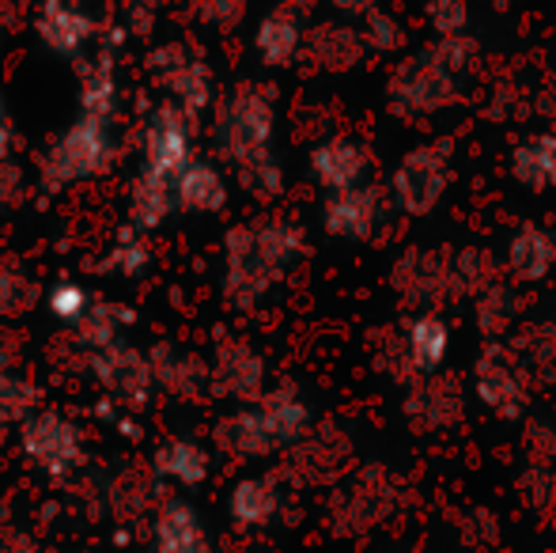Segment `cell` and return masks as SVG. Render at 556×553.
<instances>
[{
  "label": "cell",
  "mask_w": 556,
  "mask_h": 553,
  "mask_svg": "<svg viewBox=\"0 0 556 553\" xmlns=\"http://www.w3.org/2000/svg\"><path fill=\"white\" fill-rule=\"evenodd\" d=\"M511 175L534 193L556 190V129L530 134L511 148Z\"/></svg>",
  "instance_id": "30"
},
{
  "label": "cell",
  "mask_w": 556,
  "mask_h": 553,
  "mask_svg": "<svg viewBox=\"0 0 556 553\" xmlns=\"http://www.w3.org/2000/svg\"><path fill=\"white\" fill-rule=\"evenodd\" d=\"M504 274L500 259L489 251V247H462V251H451V277H454V300H477L481 292H489Z\"/></svg>",
  "instance_id": "34"
},
{
  "label": "cell",
  "mask_w": 556,
  "mask_h": 553,
  "mask_svg": "<svg viewBox=\"0 0 556 553\" xmlns=\"http://www.w3.org/2000/svg\"><path fill=\"white\" fill-rule=\"evenodd\" d=\"M208 372H213L216 399L239 402V406L257 402L269 391V384H265V356L242 338H224L216 345L213 361H208Z\"/></svg>",
  "instance_id": "15"
},
{
  "label": "cell",
  "mask_w": 556,
  "mask_h": 553,
  "mask_svg": "<svg viewBox=\"0 0 556 553\" xmlns=\"http://www.w3.org/2000/svg\"><path fill=\"white\" fill-rule=\"evenodd\" d=\"M507 4H511V0H496V8H507Z\"/></svg>",
  "instance_id": "54"
},
{
  "label": "cell",
  "mask_w": 556,
  "mask_h": 553,
  "mask_svg": "<svg viewBox=\"0 0 556 553\" xmlns=\"http://www.w3.org/2000/svg\"><path fill=\"white\" fill-rule=\"evenodd\" d=\"M519 497L542 519L556 524V463H527L519 474Z\"/></svg>",
  "instance_id": "39"
},
{
  "label": "cell",
  "mask_w": 556,
  "mask_h": 553,
  "mask_svg": "<svg viewBox=\"0 0 556 553\" xmlns=\"http://www.w3.org/2000/svg\"><path fill=\"white\" fill-rule=\"evenodd\" d=\"M382 221H387V198L375 183H364L356 190L326 193L323 201V228L337 239H352V243H364V239L379 236Z\"/></svg>",
  "instance_id": "18"
},
{
  "label": "cell",
  "mask_w": 556,
  "mask_h": 553,
  "mask_svg": "<svg viewBox=\"0 0 556 553\" xmlns=\"http://www.w3.org/2000/svg\"><path fill=\"white\" fill-rule=\"evenodd\" d=\"M405 497V478L390 470L387 463H367L359 466L352 478L337 481L330 497V527L333 535L344 539H364V535L379 531Z\"/></svg>",
  "instance_id": "6"
},
{
  "label": "cell",
  "mask_w": 556,
  "mask_h": 553,
  "mask_svg": "<svg viewBox=\"0 0 556 553\" xmlns=\"http://www.w3.org/2000/svg\"><path fill=\"white\" fill-rule=\"evenodd\" d=\"M390 288L402 303L420 311H432L440 303L454 300L451 277V251L440 247H409L390 266Z\"/></svg>",
  "instance_id": "11"
},
{
  "label": "cell",
  "mask_w": 556,
  "mask_h": 553,
  "mask_svg": "<svg viewBox=\"0 0 556 553\" xmlns=\"http://www.w3.org/2000/svg\"><path fill=\"white\" fill-rule=\"evenodd\" d=\"M20 190H23L20 167L12 163V155H0V213H4L15 198H20Z\"/></svg>",
  "instance_id": "48"
},
{
  "label": "cell",
  "mask_w": 556,
  "mask_h": 553,
  "mask_svg": "<svg viewBox=\"0 0 556 553\" xmlns=\"http://www.w3.org/2000/svg\"><path fill=\"white\" fill-rule=\"evenodd\" d=\"M315 428L311 406L295 387H269L257 402H247L235 414L216 420V443L235 458L288 455Z\"/></svg>",
  "instance_id": "3"
},
{
  "label": "cell",
  "mask_w": 556,
  "mask_h": 553,
  "mask_svg": "<svg viewBox=\"0 0 556 553\" xmlns=\"http://www.w3.org/2000/svg\"><path fill=\"white\" fill-rule=\"evenodd\" d=\"M303 46H307V30H303V23H300V12H292V8L280 4L257 20L254 53H257L262 65H269V68L295 65L300 53H303Z\"/></svg>",
  "instance_id": "23"
},
{
  "label": "cell",
  "mask_w": 556,
  "mask_h": 553,
  "mask_svg": "<svg viewBox=\"0 0 556 553\" xmlns=\"http://www.w3.org/2000/svg\"><path fill=\"white\" fill-rule=\"evenodd\" d=\"M0 155H12V118L4 103V73H0Z\"/></svg>",
  "instance_id": "51"
},
{
  "label": "cell",
  "mask_w": 556,
  "mask_h": 553,
  "mask_svg": "<svg viewBox=\"0 0 556 553\" xmlns=\"http://www.w3.org/2000/svg\"><path fill=\"white\" fill-rule=\"evenodd\" d=\"M152 553H213V539L190 501L170 497L160 504L152 519Z\"/></svg>",
  "instance_id": "21"
},
{
  "label": "cell",
  "mask_w": 556,
  "mask_h": 553,
  "mask_svg": "<svg viewBox=\"0 0 556 553\" xmlns=\"http://www.w3.org/2000/svg\"><path fill=\"white\" fill-rule=\"evenodd\" d=\"M307 163H311L315 183L323 186L326 193L356 190V186H364L367 175H371V152L352 137L318 140V144L311 148Z\"/></svg>",
  "instance_id": "19"
},
{
  "label": "cell",
  "mask_w": 556,
  "mask_h": 553,
  "mask_svg": "<svg viewBox=\"0 0 556 553\" xmlns=\"http://www.w3.org/2000/svg\"><path fill=\"white\" fill-rule=\"evenodd\" d=\"M303 53L323 73H352L364 61L367 42L359 35V27H349V23H318L307 35Z\"/></svg>",
  "instance_id": "27"
},
{
  "label": "cell",
  "mask_w": 556,
  "mask_h": 553,
  "mask_svg": "<svg viewBox=\"0 0 556 553\" xmlns=\"http://www.w3.org/2000/svg\"><path fill=\"white\" fill-rule=\"evenodd\" d=\"M239 186L257 201H277L285 193V167L280 160H269V163H257V167L242 171L239 175Z\"/></svg>",
  "instance_id": "44"
},
{
  "label": "cell",
  "mask_w": 556,
  "mask_h": 553,
  "mask_svg": "<svg viewBox=\"0 0 556 553\" xmlns=\"http://www.w3.org/2000/svg\"><path fill=\"white\" fill-rule=\"evenodd\" d=\"M530 379L519 368V361L511 356V349L504 341H492L473 364V394L481 399L484 410H492L496 417L515 420L527 414L530 406Z\"/></svg>",
  "instance_id": "12"
},
{
  "label": "cell",
  "mask_w": 556,
  "mask_h": 553,
  "mask_svg": "<svg viewBox=\"0 0 556 553\" xmlns=\"http://www.w3.org/2000/svg\"><path fill=\"white\" fill-rule=\"evenodd\" d=\"M402 414L417 432H446L466 417V399H462V384L446 372L435 376H420L405 387Z\"/></svg>",
  "instance_id": "16"
},
{
  "label": "cell",
  "mask_w": 556,
  "mask_h": 553,
  "mask_svg": "<svg viewBox=\"0 0 556 553\" xmlns=\"http://www.w3.org/2000/svg\"><path fill=\"white\" fill-rule=\"evenodd\" d=\"M250 0H193L198 20H205L208 27H239L247 15Z\"/></svg>",
  "instance_id": "45"
},
{
  "label": "cell",
  "mask_w": 556,
  "mask_h": 553,
  "mask_svg": "<svg viewBox=\"0 0 556 553\" xmlns=\"http://www.w3.org/2000/svg\"><path fill=\"white\" fill-rule=\"evenodd\" d=\"M20 451L35 470H42L50 481H65L84 466V436L73 417L58 410H35L20 425Z\"/></svg>",
  "instance_id": "8"
},
{
  "label": "cell",
  "mask_w": 556,
  "mask_h": 553,
  "mask_svg": "<svg viewBox=\"0 0 556 553\" xmlns=\"http://www.w3.org/2000/svg\"><path fill=\"white\" fill-rule=\"evenodd\" d=\"M114 155H117V140L111 122L76 111V118L61 129L58 140L38 160V186L46 193H61L68 186L91 183V178H99L111 167Z\"/></svg>",
  "instance_id": "5"
},
{
  "label": "cell",
  "mask_w": 556,
  "mask_h": 553,
  "mask_svg": "<svg viewBox=\"0 0 556 553\" xmlns=\"http://www.w3.org/2000/svg\"><path fill=\"white\" fill-rule=\"evenodd\" d=\"M125 30H117L114 42H106L88 65L80 68V96H76V111L91 114V118L114 122L117 99H122V84H117V46H122Z\"/></svg>",
  "instance_id": "22"
},
{
  "label": "cell",
  "mask_w": 556,
  "mask_h": 553,
  "mask_svg": "<svg viewBox=\"0 0 556 553\" xmlns=\"http://www.w3.org/2000/svg\"><path fill=\"white\" fill-rule=\"evenodd\" d=\"M193 160V118L175 103H163L148 118L140 140V167L129 186V224L155 231L175 213V183Z\"/></svg>",
  "instance_id": "2"
},
{
  "label": "cell",
  "mask_w": 556,
  "mask_h": 553,
  "mask_svg": "<svg viewBox=\"0 0 556 553\" xmlns=\"http://www.w3.org/2000/svg\"><path fill=\"white\" fill-rule=\"evenodd\" d=\"M458 535H466L469 542H473V535H481V546H489V542H496L500 527H496V516H489V512H469L466 519L458 524Z\"/></svg>",
  "instance_id": "46"
},
{
  "label": "cell",
  "mask_w": 556,
  "mask_h": 553,
  "mask_svg": "<svg viewBox=\"0 0 556 553\" xmlns=\"http://www.w3.org/2000/svg\"><path fill=\"white\" fill-rule=\"evenodd\" d=\"M280 504H285L280 478H273V474H250V478L235 481L231 493H227V516L242 531H262V527H269L280 516Z\"/></svg>",
  "instance_id": "24"
},
{
  "label": "cell",
  "mask_w": 556,
  "mask_h": 553,
  "mask_svg": "<svg viewBox=\"0 0 556 553\" xmlns=\"http://www.w3.org/2000/svg\"><path fill=\"white\" fill-rule=\"evenodd\" d=\"M428 53L440 61L446 73L466 80V76L473 73L477 58H481V46H477V38L466 30V35H443V38H435V42H428Z\"/></svg>",
  "instance_id": "41"
},
{
  "label": "cell",
  "mask_w": 556,
  "mask_h": 553,
  "mask_svg": "<svg viewBox=\"0 0 556 553\" xmlns=\"http://www.w3.org/2000/svg\"><path fill=\"white\" fill-rule=\"evenodd\" d=\"M0 553H38V550L23 535H0Z\"/></svg>",
  "instance_id": "52"
},
{
  "label": "cell",
  "mask_w": 556,
  "mask_h": 553,
  "mask_svg": "<svg viewBox=\"0 0 556 553\" xmlns=\"http://www.w3.org/2000/svg\"><path fill=\"white\" fill-rule=\"evenodd\" d=\"M152 470L160 481L167 486H182V489H198L208 481V470H213V458L201 448L198 440H186V436H170L155 448L152 455Z\"/></svg>",
  "instance_id": "28"
},
{
  "label": "cell",
  "mask_w": 556,
  "mask_h": 553,
  "mask_svg": "<svg viewBox=\"0 0 556 553\" xmlns=\"http://www.w3.org/2000/svg\"><path fill=\"white\" fill-rule=\"evenodd\" d=\"M307 231L295 221L235 224L224 236V300L235 311H250L288 277L295 262L307 259Z\"/></svg>",
  "instance_id": "1"
},
{
  "label": "cell",
  "mask_w": 556,
  "mask_h": 553,
  "mask_svg": "<svg viewBox=\"0 0 556 553\" xmlns=\"http://www.w3.org/2000/svg\"><path fill=\"white\" fill-rule=\"evenodd\" d=\"M91 376L114 402H125L129 410H144L155 394L152 356L132 349L129 341L91 353Z\"/></svg>",
  "instance_id": "14"
},
{
  "label": "cell",
  "mask_w": 556,
  "mask_h": 553,
  "mask_svg": "<svg viewBox=\"0 0 556 553\" xmlns=\"http://www.w3.org/2000/svg\"><path fill=\"white\" fill-rule=\"evenodd\" d=\"M556 266V239L553 231H545L542 224H522L519 231H511L504 254V269L519 285H538L553 274Z\"/></svg>",
  "instance_id": "26"
},
{
  "label": "cell",
  "mask_w": 556,
  "mask_h": 553,
  "mask_svg": "<svg viewBox=\"0 0 556 553\" xmlns=\"http://www.w3.org/2000/svg\"><path fill=\"white\" fill-rule=\"evenodd\" d=\"M425 15L435 38L466 35L469 30V0H425Z\"/></svg>",
  "instance_id": "43"
},
{
  "label": "cell",
  "mask_w": 556,
  "mask_h": 553,
  "mask_svg": "<svg viewBox=\"0 0 556 553\" xmlns=\"http://www.w3.org/2000/svg\"><path fill=\"white\" fill-rule=\"evenodd\" d=\"M148 73L163 88V96L175 106H182L190 118H198L201 111H208L216 99L213 68L198 50L182 42H163L148 53Z\"/></svg>",
  "instance_id": "10"
},
{
  "label": "cell",
  "mask_w": 556,
  "mask_h": 553,
  "mask_svg": "<svg viewBox=\"0 0 556 553\" xmlns=\"http://www.w3.org/2000/svg\"><path fill=\"white\" fill-rule=\"evenodd\" d=\"M38 280L15 262H0V318H23L38 303Z\"/></svg>",
  "instance_id": "38"
},
{
  "label": "cell",
  "mask_w": 556,
  "mask_h": 553,
  "mask_svg": "<svg viewBox=\"0 0 556 553\" xmlns=\"http://www.w3.org/2000/svg\"><path fill=\"white\" fill-rule=\"evenodd\" d=\"M530 384H556V318H527L504 341Z\"/></svg>",
  "instance_id": "25"
},
{
  "label": "cell",
  "mask_w": 556,
  "mask_h": 553,
  "mask_svg": "<svg viewBox=\"0 0 556 553\" xmlns=\"http://www.w3.org/2000/svg\"><path fill=\"white\" fill-rule=\"evenodd\" d=\"M534 114L556 126V76H553V80H545L542 88L534 91Z\"/></svg>",
  "instance_id": "49"
},
{
  "label": "cell",
  "mask_w": 556,
  "mask_h": 553,
  "mask_svg": "<svg viewBox=\"0 0 556 553\" xmlns=\"http://www.w3.org/2000/svg\"><path fill=\"white\" fill-rule=\"evenodd\" d=\"M38 387L27 376H20L12 364V349L0 341V428L23 425L38 410Z\"/></svg>",
  "instance_id": "35"
},
{
  "label": "cell",
  "mask_w": 556,
  "mask_h": 553,
  "mask_svg": "<svg viewBox=\"0 0 556 553\" xmlns=\"http://www.w3.org/2000/svg\"><path fill=\"white\" fill-rule=\"evenodd\" d=\"M148 356H152L155 391L170 394L178 402H201L205 391H213V372H208V364L201 356L175 345H155Z\"/></svg>",
  "instance_id": "20"
},
{
  "label": "cell",
  "mask_w": 556,
  "mask_h": 553,
  "mask_svg": "<svg viewBox=\"0 0 556 553\" xmlns=\"http://www.w3.org/2000/svg\"><path fill=\"white\" fill-rule=\"evenodd\" d=\"M359 35L367 42V53H397L405 42V27L397 15H390L387 8H375L359 20Z\"/></svg>",
  "instance_id": "42"
},
{
  "label": "cell",
  "mask_w": 556,
  "mask_h": 553,
  "mask_svg": "<svg viewBox=\"0 0 556 553\" xmlns=\"http://www.w3.org/2000/svg\"><path fill=\"white\" fill-rule=\"evenodd\" d=\"M405 345H409L417 376H435V372H443L446 356H451V326L435 311H417L405 323Z\"/></svg>",
  "instance_id": "31"
},
{
  "label": "cell",
  "mask_w": 556,
  "mask_h": 553,
  "mask_svg": "<svg viewBox=\"0 0 556 553\" xmlns=\"http://www.w3.org/2000/svg\"><path fill=\"white\" fill-rule=\"evenodd\" d=\"M132 323H137V315H132L125 303L96 300L88 315L73 326V341L80 349H88V353H99V349L117 345V341H122V330H129Z\"/></svg>",
  "instance_id": "33"
},
{
  "label": "cell",
  "mask_w": 556,
  "mask_h": 553,
  "mask_svg": "<svg viewBox=\"0 0 556 553\" xmlns=\"http://www.w3.org/2000/svg\"><path fill=\"white\" fill-rule=\"evenodd\" d=\"M371 361L382 376L394 379V384H402V387H409L413 379H420L417 368H413L409 345H405V326H382V330L375 334L371 338Z\"/></svg>",
  "instance_id": "37"
},
{
  "label": "cell",
  "mask_w": 556,
  "mask_h": 553,
  "mask_svg": "<svg viewBox=\"0 0 556 553\" xmlns=\"http://www.w3.org/2000/svg\"><path fill=\"white\" fill-rule=\"evenodd\" d=\"M352 436L337 425H315L292 451H288V478L300 486H337L352 466Z\"/></svg>",
  "instance_id": "13"
},
{
  "label": "cell",
  "mask_w": 556,
  "mask_h": 553,
  "mask_svg": "<svg viewBox=\"0 0 556 553\" xmlns=\"http://www.w3.org/2000/svg\"><path fill=\"white\" fill-rule=\"evenodd\" d=\"M451 140H425V144L409 148L402 163L394 167L390 190H394V205L405 216H432V209L443 201L446 186H451Z\"/></svg>",
  "instance_id": "9"
},
{
  "label": "cell",
  "mask_w": 556,
  "mask_h": 553,
  "mask_svg": "<svg viewBox=\"0 0 556 553\" xmlns=\"http://www.w3.org/2000/svg\"><path fill=\"white\" fill-rule=\"evenodd\" d=\"M337 15H349V20H364L367 12L379 8V0H326Z\"/></svg>",
  "instance_id": "50"
},
{
  "label": "cell",
  "mask_w": 556,
  "mask_h": 553,
  "mask_svg": "<svg viewBox=\"0 0 556 553\" xmlns=\"http://www.w3.org/2000/svg\"><path fill=\"white\" fill-rule=\"evenodd\" d=\"M91 303H96V296H91V288L80 285V280H58V285L46 288V311H50V318H58L61 326H68V330L88 315Z\"/></svg>",
  "instance_id": "40"
},
{
  "label": "cell",
  "mask_w": 556,
  "mask_h": 553,
  "mask_svg": "<svg viewBox=\"0 0 556 553\" xmlns=\"http://www.w3.org/2000/svg\"><path fill=\"white\" fill-rule=\"evenodd\" d=\"M280 4H285V8H292V12H311V8H315L318 4V0H280Z\"/></svg>",
  "instance_id": "53"
},
{
  "label": "cell",
  "mask_w": 556,
  "mask_h": 553,
  "mask_svg": "<svg viewBox=\"0 0 556 553\" xmlns=\"http://www.w3.org/2000/svg\"><path fill=\"white\" fill-rule=\"evenodd\" d=\"M522 318V303H519V292H515L507 280H496L489 292H481L473 300V326L484 341H507L515 334Z\"/></svg>",
  "instance_id": "32"
},
{
  "label": "cell",
  "mask_w": 556,
  "mask_h": 553,
  "mask_svg": "<svg viewBox=\"0 0 556 553\" xmlns=\"http://www.w3.org/2000/svg\"><path fill=\"white\" fill-rule=\"evenodd\" d=\"M35 35L50 53H58V58H65V61H76L96 42L99 23L80 0H38Z\"/></svg>",
  "instance_id": "17"
},
{
  "label": "cell",
  "mask_w": 556,
  "mask_h": 553,
  "mask_svg": "<svg viewBox=\"0 0 556 553\" xmlns=\"http://www.w3.org/2000/svg\"><path fill=\"white\" fill-rule=\"evenodd\" d=\"M148 231H137L132 224H125L122 231L111 239V247L103 251V259H99V274L106 277H140L148 269V262H152V247H148Z\"/></svg>",
  "instance_id": "36"
},
{
  "label": "cell",
  "mask_w": 556,
  "mask_h": 553,
  "mask_svg": "<svg viewBox=\"0 0 556 553\" xmlns=\"http://www.w3.org/2000/svg\"><path fill=\"white\" fill-rule=\"evenodd\" d=\"M458 99L462 80L454 73H446L440 61L428 53V46L413 53V58H405L402 65H394V73L387 76V103L402 118H432V114H443Z\"/></svg>",
  "instance_id": "7"
},
{
  "label": "cell",
  "mask_w": 556,
  "mask_h": 553,
  "mask_svg": "<svg viewBox=\"0 0 556 553\" xmlns=\"http://www.w3.org/2000/svg\"><path fill=\"white\" fill-rule=\"evenodd\" d=\"M175 205L182 213H220L227 205V178L213 160L193 155L190 167L175 183Z\"/></svg>",
  "instance_id": "29"
},
{
  "label": "cell",
  "mask_w": 556,
  "mask_h": 553,
  "mask_svg": "<svg viewBox=\"0 0 556 553\" xmlns=\"http://www.w3.org/2000/svg\"><path fill=\"white\" fill-rule=\"evenodd\" d=\"M216 152L224 163H231L235 175L257 167V163L277 160L273 155V137H277V99L273 88L257 80H242L231 88L216 106Z\"/></svg>",
  "instance_id": "4"
},
{
  "label": "cell",
  "mask_w": 556,
  "mask_h": 553,
  "mask_svg": "<svg viewBox=\"0 0 556 553\" xmlns=\"http://www.w3.org/2000/svg\"><path fill=\"white\" fill-rule=\"evenodd\" d=\"M155 12H160V0H125V20H129L132 35H144V30H152Z\"/></svg>",
  "instance_id": "47"
}]
</instances>
